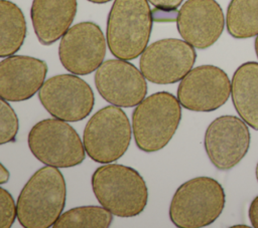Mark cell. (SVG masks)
Wrapping results in <instances>:
<instances>
[{
  "instance_id": "484cf974",
  "label": "cell",
  "mask_w": 258,
  "mask_h": 228,
  "mask_svg": "<svg viewBox=\"0 0 258 228\" xmlns=\"http://www.w3.org/2000/svg\"><path fill=\"white\" fill-rule=\"evenodd\" d=\"M90 2H93V3H98V4H102V3H107L111 0H88Z\"/></svg>"
},
{
  "instance_id": "44dd1931",
  "label": "cell",
  "mask_w": 258,
  "mask_h": 228,
  "mask_svg": "<svg viewBox=\"0 0 258 228\" xmlns=\"http://www.w3.org/2000/svg\"><path fill=\"white\" fill-rule=\"evenodd\" d=\"M18 132V118L7 100H0V144L13 142Z\"/></svg>"
},
{
  "instance_id": "30bf717a",
  "label": "cell",
  "mask_w": 258,
  "mask_h": 228,
  "mask_svg": "<svg viewBox=\"0 0 258 228\" xmlns=\"http://www.w3.org/2000/svg\"><path fill=\"white\" fill-rule=\"evenodd\" d=\"M106 40L101 28L94 22H81L62 35L58 56L62 66L74 74L86 75L103 63Z\"/></svg>"
},
{
  "instance_id": "603a6c76",
  "label": "cell",
  "mask_w": 258,
  "mask_h": 228,
  "mask_svg": "<svg viewBox=\"0 0 258 228\" xmlns=\"http://www.w3.org/2000/svg\"><path fill=\"white\" fill-rule=\"evenodd\" d=\"M153 6L163 11H171L177 8L183 0H148Z\"/></svg>"
},
{
  "instance_id": "5b68a950",
  "label": "cell",
  "mask_w": 258,
  "mask_h": 228,
  "mask_svg": "<svg viewBox=\"0 0 258 228\" xmlns=\"http://www.w3.org/2000/svg\"><path fill=\"white\" fill-rule=\"evenodd\" d=\"M222 185L210 177H197L180 185L169 205V218L180 228H201L214 223L224 210Z\"/></svg>"
},
{
  "instance_id": "d6986e66",
  "label": "cell",
  "mask_w": 258,
  "mask_h": 228,
  "mask_svg": "<svg viewBox=\"0 0 258 228\" xmlns=\"http://www.w3.org/2000/svg\"><path fill=\"white\" fill-rule=\"evenodd\" d=\"M226 25L234 38L258 35V0H232L227 10Z\"/></svg>"
},
{
  "instance_id": "4fadbf2b",
  "label": "cell",
  "mask_w": 258,
  "mask_h": 228,
  "mask_svg": "<svg viewBox=\"0 0 258 228\" xmlns=\"http://www.w3.org/2000/svg\"><path fill=\"white\" fill-rule=\"evenodd\" d=\"M247 124L235 116H221L207 128L205 150L212 164L226 171L235 167L246 156L250 147Z\"/></svg>"
},
{
  "instance_id": "e0dca14e",
  "label": "cell",
  "mask_w": 258,
  "mask_h": 228,
  "mask_svg": "<svg viewBox=\"0 0 258 228\" xmlns=\"http://www.w3.org/2000/svg\"><path fill=\"white\" fill-rule=\"evenodd\" d=\"M233 104L240 118L258 131V62L241 64L231 81Z\"/></svg>"
},
{
  "instance_id": "7a4b0ae2",
  "label": "cell",
  "mask_w": 258,
  "mask_h": 228,
  "mask_svg": "<svg viewBox=\"0 0 258 228\" xmlns=\"http://www.w3.org/2000/svg\"><path fill=\"white\" fill-rule=\"evenodd\" d=\"M92 189L98 202L118 217H134L147 205L148 190L142 176L121 164H105L92 175Z\"/></svg>"
},
{
  "instance_id": "277c9868",
  "label": "cell",
  "mask_w": 258,
  "mask_h": 228,
  "mask_svg": "<svg viewBox=\"0 0 258 228\" xmlns=\"http://www.w3.org/2000/svg\"><path fill=\"white\" fill-rule=\"evenodd\" d=\"M181 119V104L173 94L158 91L145 97L132 113L133 137L145 153L164 148L175 134Z\"/></svg>"
},
{
  "instance_id": "4316f807",
  "label": "cell",
  "mask_w": 258,
  "mask_h": 228,
  "mask_svg": "<svg viewBox=\"0 0 258 228\" xmlns=\"http://www.w3.org/2000/svg\"><path fill=\"white\" fill-rule=\"evenodd\" d=\"M255 52H256V55H257V58H258V35L255 39Z\"/></svg>"
},
{
  "instance_id": "6da1fadb",
  "label": "cell",
  "mask_w": 258,
  "mask_h": 228,
  "mask_svg": "<svg viewBox=\"0 0 258 228\" xmlns=\"http://www.w3.org/2000/svg\"><path fill=\"white\" fill-rule=\"evenodd\" d=\"M66 181L56 167L37 170L22 188L17 199V219L25 228L54 225L66 205Z\"/></svg>"
},
{
  "instance_id": "cb8c5ba5",
  "label": "cell",
  "mask_w": 258,
  "mask_h": 228,
  "mask_svg": "<svg viewBox=\"0 0 258 228\" xmlns=\"http://www.w3.org/2000/svg\"><path fill=\"white\" fill-rule=\"evenodd\" d=\"M248 214L252 226L258 228V196L255 197L251 202Z\"/></svg>"
},
{
  "instance_id": "3957f363",
  "label": "cell",
  "mask_w": 258,
  "mask_h": 228,
  "mask_svg": "<svg viewBox=\"0 0 258 228\" xmlns=\"http://www.w3.org/2000/svg\"><path fill=\"white\" fill-rule=\"evenodd\" d=\"M152 13L147 0H115L107 21V43L117 58L131 60L147 47Z\"/></svg>"
},
{
  "instance_id": "8fae6325",
  "label": "cell",
  "mask_w": 258,
  "mask_h": 228,
  "mask_svg": "<svg viewBox=\"0 0 258 228\" xmlns=\"http://www.w3.org/2000/svg\"><path fill=\"white\" fill-rule=\"evenodd\" d=\"M227 73L215 65H200L191 69L177 87V98L192 111H213L221 107L231 94Z\"/></svg>"
},
{
  "instance_id": "8992f818",
  "label": "cell",
  "mask_w": 258,
  "mask_h": 228,
  "mask_svg": "<svg viewBox=\"0 0 258 228\" xmlns=\"http://www.w3.org/2000/svg\"><path fill=\"white\" fill-rule=\"evenodd\" d=\"M28 147L41 163L71 168L85 159V147L76 130L66 121L46 119L35 124L28 134Z\"/></svg>"
},
{
  "instance_id": "ac0fdd59",
  "label": "cell",
  "mask_w": 258,
  "mask_h": 228,
  "mask_svg": "<svg viewBox=\"0 0 258 228\" xmlns=\"http://www.w3.org/2000/svg\"><path fill=\"white\" fill-rule=\"evenodd\" d=\"M26 22L20 8L11 1H0V56L8 57L22 46Z\"/></svg>"
},
{
  "instance_id": "ffe728a7",
  "label": "cell",
  "mask_w": 258,
  "mask_h": 228,
  "mask_svg": "<svg viewBox=\"0 0 258 228\" xmlns=\"http://www.w3.org/2000/svg\"><path fill=\"white\" fill-rule=\"evenodd\" d=\"M113 214L105 207L83 206L62 213L54 223L55 228H107Z\"/></svg>"
},
{
  "instance_id": "9c48e42d",
  "label": "cell",
  "mask_w": 258,
  "mask_h": 228,
  "mask_svg": "<svg viewBox=\"0 0 258 228\" xmlns=\"http://www.w3.org/2000/svg\"><path fill=\"white\" fill-rule=\"evenodd\" d=\"M197 58L195 47L185 40L165 38L148 45L140 57V70L145 78L157 84L181 80Z\"/></svg>"
},
{
  "instance_id": "d4e9b609",
  "label": "cell",
  "mask_w": 258,
  "mask_h": 228,
  "mask_svg": "<svg viewBox=\"0 0 258 228\" xmlns=\"http://www.w3.org/2000/svg\"><path fill=\"white\" fill-rule=\"evenodd\" d=\"M9 179V172L6 170V168L1 164L0 166V184H4Z\"/></svg>"
},
{
  "instance_id": "52a82bcc",
  "label": "cell",
  "mask_w": 258,
  "mask_h": 228,
  "mask_svg": "<svg viewBox=\"0 0 258 228\" xmlns=\"http://www.w3.org/2000/svg\"><path fill=\"white\" fill-rule=\"evenodd\" d=\"M131 125L124 110L117 105L99 109L87 123L83 143L88 156L101 164L120 159L131 141Z\"/></svg>"
},
{
  "instance_id": "f1b7e54d",
  "label": "cell",
  "mask_w": 258,
  "mask_h": 228,
  "mask_svg": "<svg viewBox=\"0 0 258 228\" xmlns=\"http://www.w3.org/2000/svg\"><path fill=\"white\" fill-rule=\"evenodd\" d=\"M234 227H248L247 225H235Z\"/></svg>"
},
{
  "instance_id": "7402d4cb",
  "label": "cell",
  "mask_w": 258,
  "mask_h": 228,
  "mask_svg": "<svg viewBox=\"0 0 258 228\" xmlns=\"http://www.w3.org/2000/svg\"><path fill=\"white\" fill-rule=\"evenodd\" d=\"M16 216L17 206H15L12 196L7 190L0 188V227H11Z\"/></svg>"
},
{
  "instance_id": "5bb4252c",
  "label": "cell",
  "mask_w": 258,
  "mask_h": 228,
  "mask_svg": "<svg viewBox=\"0 0 258 228\" xmlns=\"http://www.w3.org/2000/svg\"><path fill=\"white\" fill-rule=\"evenodd\" d=\"M176 26L180 36L196 48L212 46L221 36L224 13L215 0H186L177 13Z\"/></svg>"
},
{
  "instance_id": "2e32d148",
  "label": "cell",
  "mask_w": 258,
  "mask_h": 228,
  "mask_svg": "<svg viewBox=\"0 0 258 228\" xmlns=\"http://www.w3.org/2000/svg\"><path fill=\"white\" fill-rule=\"evenodd\" d=\"M77 13V0H33L30 17L38 41L50 45L70 29Z\"/></svg>"
},
{
  "instance_id": "ba28073f",
  "label": "cell",
  "mask_w": 258,
  "mask_h": 228,
  "mask_svg": "<svg viewBox=\"0 0 258 228\" xmlns=\"http://www.w3.org/2000/svg\"><path fill=\"white\" fill-rule=\"evenodd\" d=\"M38 98L52 117L66 122L86 119L95 102L91 86L74 73L58 74L45 80L38 90Z\"/></svg>"
},
{
  "instance_id": "83f0119b",
  "label": "cell",
  "mask_w": 258,
  "mask_h": 228,
  "mask_svg": "<svg viewBox=\"0 0 258 228\" xmlns=\"http://www.w3.org/2000/svg\"><path fill=\"white\" fill-rule=\"evenodd\" d=\"M255 175H256V179H257V181H258V163H257V165H256V169H255Z\"/></svg>"
},
{
  "instance_id": "7c38bea8",
  "label": "cell",
  "mask_w": 258,
  "mask_h": 228,
  "mask_svg": "<svg viewBox=\"0 0 258 228\" xmlns=\"http://www.w3.org/2000/svg\"><path fill=\"white\" fill-rule=\"evenodd\" d=\"M95 84L101 96L111 104L132 107L147 93L146 78L135 65L124 59H109L95 72Z\"/></svg>"
},
{
  "instance_id": "9a60e30c",
  "label": "cell",
  "mask_w": 258,
  "mask_h": 228,
  "mask_svg": "<svg viewBox=\"0 0 258 228\" xmlns=\"http://www.w3.org/2000/svg\"><path fill=\"white\" fill-rule=\"evenodd\" d=\"M47 65L31 56L12 55L0 62V95L7 101L33 96L44 83Z\"/></svg>"
}]
</instances>
